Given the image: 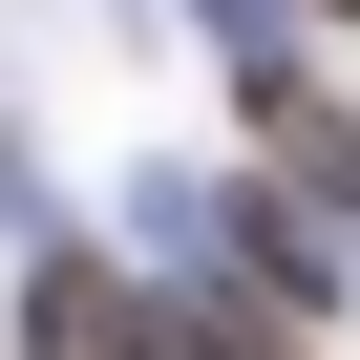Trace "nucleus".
<instances>
[{
    "mask_svg": "<svg viewBox=\"0 0 360 360\" xmlns=\"http://www.w3.org/2000/svg\"><path fill=\"white\" fill-rule=\"evenodd\" d=\"M318 22H360V0H318Z\"/></svg>",
    "mask_w": 360,
    "mask_h": 360,
    "instance_id": "3",
    "label": "nucleus"
},
{
    "mask_svg": "<svg viewBox=\"0 0 360 360\" xmlns=\"http://www.w3.org/2000/svg\"><path fill=\"white\" fill-rule=\"evenodd\" d=\"M22 360H169V318H148L106 255H43V276H22Z\"/></svg>",
    "mask_w": 360,
    "mask_h": 360,
    "instance_id": "1",
    "label": "nucleus"
},
{
    "mask_svg": "<svg viewBox=\"0 0 360 360\" xmlns=\"http://www.w3.org/2000/svg\"><path fill=\"white\" fill-rule=\"evenodd\" d=\"M169 360H318L297 297H233V318H169Z\"/></svg>",
    "mask_w": 360,
    "mask_h": 360,
    "instance_id": "2",
    "label": "nucleus"
}]
</instances>
